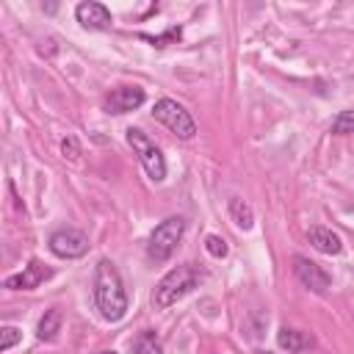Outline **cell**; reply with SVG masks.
<instances>
[{"label": "cell", "instance_id": "1", "mask_svg": "<svg viewBox=\"0 0 354 354\" xmlns=\"http://www.w3.org/2000/svg\"><path fill=\"white\" fill-rule=\"evenodd\" d=\"M94 301L105 321H119L127 313V293L111 260H100L94 271Z\"/></svg>", "mask_w": 354, "mask_h": 354}, {"label": "cell", "instance_id": "2", "mask_svg": "<svg viewBox=\"0 0 354 354\" xmlns=\"http://www.w3.org/2000/svg\"><path fill=\"white\" fill-rule=\"evenodd\" d=\"M205 277L207 274L199 266H194V263H183V266L166 271L160 277V282L155 285V290H152V304L160 307V310L177 304L183 296H188L194 288H199L205 282Z\"/></svg>", "mask_w": 354, "mask_h": 354}, {"label": "cell", "instance_id": "3", "mask_svg": "<svg viewBox=\"0 0 354 354\" xmlns=\"http://www.w3.org/2000/svg\"><path fill=\"white\" fill-rule=\"evenodd\" d=\"M183 232H185V218H183V216H169V218H163V221L152 230V235H149V243H147L149 260L166 263V260L174 254V249L180 246Z\"/></svg>", "mask_w": 354, "mask_h": 354}, {"label": "cell", "instance_id": "4", "mask_svg": "<svg viewBox=\"0 0 354 354\" xmlns=\"http://www.w3.org/2000/svg\"><path fill=\"white\" fill-rule=\"evenodd\" d=\"M127 144L136 149L144 171L149 174L152 183H163L166 180V160H163V152L149 141L147 133H141L138 127H127Z\"/></svg>", "mask_w": 354, "mask_h": 354}, {"label": "cell", "instance_id": "5", "mask_svg": "<svg viewBox=\"0 0 354 354\" xmlns=\"http://www.w3.org/2000/svg\"><path fill=\"white\" fill-rule=\"evenodd\" d=\"M152 116L160 124H166L177 138H194V133H196V122L191 119V113L171 97H160L152 108Z\"/></svg>", "mask_w": 354, "mask_h": 354}, {"label": "cell", "instance_id": "6", "mask_svg": "<svg viewBox=\"0 0 354 354\" xmlns=\"http://www.w3.org/2000/svg\"><path fill=\"white\" fill-rule=\"evenodd\" d=\"M50 252L61 260H75V257H83L88 252V238L86 232L75 230V227H64V230H55L50 235Z\"/></svg>", "mask_w": 354, "mask_h": 354}, {"label": "cell", "instance_id": "7", "mask_svg": "<svg viewBox=\"0 0 354 354\" xmlns=\"http://www.w3.org/2000/svg\"><path fill=\"white\" fill-rule=\"evenodd\" d=\"M293 274H296V279H299L304 288H310L313 293H324V290L332 285V277H329L318 263L307 260L304 254H296V257H293Z\"/></svg>", "mask_w": 354, "mask_h": 354}, {"label": "cell", "instance_id": "8", "mask_svg": "<svg viewBox=\"0 0 354 354\" xmlns=\"http://www.w3.org/2000/svg\"><path fill=\"white\" fill-rule=\"evenodd\" d=\"M144 100H147L144 88H138V86H119V88H113V91L105 97V105H102V108H105V113L119 116V113H127V111L141 108Z\"/></svg>", "mask_w": 354, "mask_h": 354}, {"label": "cell", "instance_id": "9", "mask_svg": "<svg viewBox=\"0 0 354 354\" xmlns=\"http://www.w3.org/2000/svg\"><path fill=\"white\" fill-rule=\"evenodd\" d=\"M50 277H53V268H47L41 260H30L19 274L6 277V288H8V290H33V288H39L44 279H50Z\"/></svg>", "mask_w": 354, "mask_h": 354}, {"label": "cell", "instance_id": "10", "mask_svg": "<svg viewBox=\"0 0 354 354\" xmlns=\"http://www.w3.org/2000/svg\"><path fill=\"white\" fill-rule=\"evenodd\" d=\"M75 19H77L86 30H108L111 22H113L111 11H108L102 3H97V0L77 3V6H75Z\"/></svg>", "mask_w": 354, "mask_h": 354}, {"label": "cell", "instance_id": "11", "mask_svg": "<svg viewBox=\"0 0 354 354\" xmlns=\"http://www.w3.org/2000/svg\"><path fill=\"white\" fill-rule=\"evenodd\" d=\"M307 238H310V243H313L318 252H324V254H340V252H343L340 235L332 232L329 227H310V230H307Z\"/></svg>", "mask_w": 354, "mask_h": 354}, {"label": "cell", "instance_id": "12", "mask_svg": "<svg viewBox=\"0 0 354 354\" xmlns=\"http://www.w3.org/2000/svg\"><path fill=\"white\" fill-rule=\"evenodd\" d=\"M277 343H279V348H285V351H290V354H299V351L315 346L313 335H307V332H301V329H288V326H282V329L277 332Z\"/></svg>", "mask_w": 354, "mask_h": 354}, {"label": "cell", "instance_id": "13", "mask_svg": "<svg viewBox=\"0 0 354 354\" xmlns=\"http://www.w3.org/2000/svg\"><path fill=\"white\" fill-rule=\"evenodd\" d=\"M61 321H64V315H61L58 307L44 310V315H41V321H39V326H36V337H39V340H53V337L61 332Z\"/></svg>", "mask_w": 354, "mask_h": 354}, {"label": "cell", "instance_id": "14", "mask_svg": "<svg viewBox=\"0 0 354 354\" xmlns=\"http://www.w3.org/2000/svg\"><path fill=\"white\" fill-rule=\"evenodd\" d=\"M230 216H232V221H235L241 230H252V224H254V210H252V205H249L246 199L232 196V199H230Z\"/></svg>", "mask_w": 354, "mask_h": 354}, {"label": "cell", "instance_id": "15", "mask_svg": "<svg viewBox=\"0 0 354 354\" xmlns=\"http://www.w3.org/2000/svg\"><path fill=\"white\" fill-rule=\"evenodd\" d=\"M133 354H163V346L152 332H141L133 343Z\"/></svg>", "mask_w": 354, "mask_h": 354}, {"label": "cell", "instance_id": "16", "mask_svg": "<svg viewBox=\"0 0 354 354\" xmlns=\"http://www.w3.org/2000/svg\"><path fill=\"white\" fill-rule=\"evenodd\" d=\"M332 133L335 136H348L354 133V111H340L332 122Z\"/></svg>", "mask_w": 354, "mask_h": 354}, {"label": "cell", "instance_id": "17", "mask_svg": "<svg viewBox=\"0 0 354 354\" xmlns=\"http://www.w3.org/2000/svg\"><path fill=\"white\" fill-rule=\"evenodd\" d=\"M180 36H183V28H180V25H177V28H169V30L160 33V36H147V33H141V39L149 41L152 47H166L169 41H180Z\"/></svg>", "mask_w": 354, "mask_h": 354}, {"label": "cell", "instance_id": "18", "mask_svg": "<svg viewBox=\"0 0 354 354\" xmlns=\"http://www.w3.org/2000/svg\"><path fill=\"white\" fill-rule=\"evenodd\" d=\"M205 249H207V254L210 257H227V252H230V246H227V241L221 238V235H207L205 238Z\"/></svg>", "mask_w": 354, "mask_h": 354}, {"label": "cell", "instance_id": "19", "mask_svg": "<svg viewBox=\"0 0 354 354\" xmlns=\"http://www.w3.org/2000/svg\"><path fill=\"white\" fill-rule=\"evenodd\" d=\"M0 335H3V340H0V351H11V348L22 340V332H19L17 326H3Z\"/></svg>", "mask_w": 354, "mask_h": 354}, {"label": "cell", "instance_id": "20", "mask_svg": "<svg viewBox=\"0 0 354 354\" xmlns=\"http://www.w3.org/2000/svg\"><path fill=\"white\" fill-rule=\"evenodd\" d=\"M61 152H64L69 160H77V158H80V144H77L72 136H66V138L61 141Z\"/></svg>", "mask_w": 354, "mask_h": 354}, {"label": "cell", "instance_id": "21", "mask_svg": "<svg viewBox=\"0 0 354 354\" xmlns=\"http://www.w3.org/2000/svg\"><path fill=\"white\" fill-rule=\"evenodd\" d=\"M100 354H116V351H100Z\"/></svg>", "mask_w": 354, "mask_h": 354}, {"label": "cell", "instance_id": "22", "mask_svg": "<svg viewBox=\"0 0 354 354\" xmlns=\"http://www.w3.org/2000/svg\"><path fill=\"white\" fill-rule=\"evenodd\" d=\"M266 354H268V351H266Z\"/></svg>", "mask_w": 354, "mask_h": 354}]
</instances>
